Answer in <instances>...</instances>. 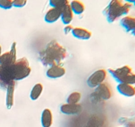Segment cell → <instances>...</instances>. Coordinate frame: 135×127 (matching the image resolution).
I'll return each mask as SVG.
<instances>
[{"instance_id": "3", "label": "cell", "mask_w": 135, "mask_h": 127, "mask_svg": "<svg viewBox=\"0 0 135 127\" xmlns=\"http://www.w3.org/2000/svg\"><path fill=\"white\" fill-rule=\"evenodd\" d=\"M31 72L29 62L26 58L17 60L10 66V73L13 81H18L27 78Z\"/></svg>"}, {"instance_id": "8", "label": "cell", "mask_w": 135, "mask_h": 127, "mask_svg": "<svg viewBox=\"0 0 135 127\" xmlns=\"http://www.w3.org/2000/svg\"><path fill=\"white\" fill-rule=\"evenodd\" d=\"M96 95L100 99L102 100H108L112 97V89L108 83H101L98 87H96Z\"/></svg>"}, {"instance_id": "15", "label": "cell", "mask_w": 135, "mask_h": 127, "mask_svg": "<svg viewBox=\"0 0 135 127\" xmlns=\"http://www.w3.org/2000/svg\"><path fill=\"white\" fill-rule=\"evenodd\" d=\"M71 33L75 38L80 40H88L92 37V33L87 29L82 27H75Z\"/></svg>"}, {"instance_id": "17", "label": "cell", "mask_w": 135, "mask_h": 127, "mask_svg": "<svg viewBox=\"0 0 135 127\" xmlns=\"http://www.w3.org/2000/svg\"><path fill=\"white\" fill-rule=\"evenodd\" d=\"M15 81H12L7 87L6 105L7 108L10 109L14 104V93H15Z\"/></svg>"}, {"instance_id": "24", "label": "cell", "mask_w": 135, "mask_h": 127, "mask_svg": "<svg viewBox=\"0 0 135 127\" xmlns=\"http://www.w3.org/2000/svg\"><path fill=\"white\" fill-rule=\"evenodd\" d=\"M73 26H72V25H71L69 24V25H66L65 26L64 28V32L66 34H69V33H71V32H72L73 29Z\"/></svg>"}, {"instance_id": "2", "label": "cell", "mask_w": 135, "mask_h": 127, "mask_svg": "<svg viewBox=\"0 0 135 127\" xmlns=\"http://www.w3.org/2000/svg\"><path fill=\"white\" fill-rule=\"evenodd\" d=\"M131 4L123 3V0H111L107 7L104 9V14L109 22H113L122 16L129 13Z\"/></svg>"}, {"instance_id": "6", "label": "cell", "mask_w": 135, "mask_h": 127, "mask_svg": "<svg viewBox=\"0 0 135 127\" xmlns=\"http://www.w3.org/2000/svg\"><path fill=\"white\" fill-rule=\"evenodd\" d=\"M17 50L16 43L13 42L10 51L1 54L0 57V65L10 66L13 65L17 60Z\"/></svg>"}, {"instance_id": "20", "label": "cell", "mask_w": 135, "mask_h": 127, "mask_svg": "<svg viewBox=\"0 0 135 127\" xmlns=\"http://www.w3.org/2000/svg\"><path fill=\"white\" fill-rule=\"evenodd\" d=\"M81 99V94L77 91H74L69 94L67 99V103H71V104H76L80 101Z\"/></svg>"}, {"instance_id": "4", "label": "cell", "mask_w": 135, "mask_h": 127, "mask_svg": "<svg viewBox=\"0 0 135 127\" xmlns=\"http://www.w3.org/2000/svg\"><path fill=\"white\" fill-rule=\"evenodd\" d=\"M112 76L119 83L135 85V73L129 66H123L116 69H109Z\"/></svg>"}, {"instance_id": "25", "label": "cell", "mask_w": 135, "mask_h": 127, "mask_svg": "<svg viewBox=\"0 0 135 127\" xmlns=\"http://www.w3.org/2000/svg\"><path fill=\"white\" fill-rule=\"evenodd\" d=\"M126 3H129L131 4H134L135 3V0H123Z\"/></svg>"}, {"instance_id": "27", "label": "cell", "mask_w": 135, "mask_h": 127, "mask_svg": "<svg viewBox=\"0 0 135 127\" xmlns=\"http://www.w3.org/2000/svg\"><path fill=\"white\" fill-rule=\"evenodd\" d=\"M134 6H135V3H134Z\"/></svg>"}, {"instance_id": "21", "label": "cell", "mask_w": 135, "mask_h": 127, "mask_svg": "<svg viewBox=\"0 0 135 127\" xmlns=\"http://www.w3.org/2000/svg\"><path fill=\"white\" fill-rule=\"evenodd\" d=\"M68 0H50V5L51 7L61 9L66 5L69 4Z\"/></svg>"}, {"instance_id": "16", "label": "cell", "mask_w": 135, "mask_h": 127, "mask_svg": "<svg viewBox=\"0 0 135 127\" xmlns=\"http://www.w3.org/2000/svg\"><path fill=\"white\" fill-rule=\"evenodd\" d=\"M41 123L43 127H51L53 123V115L51 110L45 108L41 115Z\"/></svg>"}, {"instance_id": "19", "label": "cell", "mask_w": 135, "mask_h": 127, "mask_svg": "<svg viewBox=\"0 0 135 127\" xmlns=\"http://www.w3.org/2000/svg\"><path fill=\"white\" fill-rule=\"evenodd\" d=\"M43 85L42 83H36L32 89L30 93V97L32 100L36 101L40 97L43 91Z\"/></svg>"}, {"instance_id": "1", "label": "cell", "mask_w": 135, "mask_h": 127, "mask_svg": "<svg viewBox=\"0 0 135 127\" xmlns=\"http://www.w3.org/2000/svg\"><path fill=\"white\" fill-rule=\"evenodd\" d=\"M66 49L57 41L51 40L46 46V49L40 52L39 58L42 64L51 66L59 64L67 57Z\"/></svg>"}, {"instance_id": "9", "label": "cell", "mask_w": 135, "mask_h": 127, "mask_svg": "<svg viewBox=\"0 0 135 127\" xmlns=\"http://www.w3.org/2000/svg\"><path fill=\"white\" fill-rule=\"evenodd\" d=\"M65 69L60 64H55L50 66L46 71V75L51 79H57L63 77L65 74Z\"/></svg>"}, {"instance_id": "13", "label": "cell", "mask_w": 135, "mask_h": 127, "mask_svg": "<svg viewBox=\"0 0 135 127\" xmlns=\"http://www.w3.org/2000/svg\"><path fill=\"white\" fill-rule=\"evenodd\" d=\"M74 13L70 7L69 3L66 5L61 9V19L65 25H69L73 19Z\"/></svg>"}, {"instance_id": "26", "label": "cell", "mask_w": 135, "mask_h": 127, "mask_svg": "<svg viewBox=\"0 0 135 127\" xmlns=\"http://www.w3.org/2000/svg\"><path fill=\"white\" fill-rule=\"evenodd\" d=\"M1 46H0V57H1Z\"/></svg>"}, {"instance_id": "7", "label": "cell", "mask_w": 135, "mask_h": 127, "mask_svg": "<svg viewBox=\"0 0 135 127\" xmlns=\"http://www.w3.org/2000/svg\"><path fill=\"white\" fill-rule=\"evenodd\" d=\"M10 66L0 65V87L1 88L7 89V86L12 81H15L13 80L11 75Z\"/></svg>"}, {"instance_id": "10", "label": "cell", "mask_w": 135, "mask_h": 127, "mask_svg": "<svg viewBox=\"0 0 135 127\" xmlns=\"http://www.w3.org/2000/svg\"><path fill=\"white\" fill-rule=\"evenodd\" d=\"M117 89L120 94L127 97H132L135 95V86L125 83H119L117 86Z\"/></svg>"}, {"instance_id": "23", "label": "cell", "mask_w": 135, "mask_h": 127, "mask_svg": "<svg viewBox=\"0 0 135 127\" xmlns=\"http://www.w3.org/2000/svg\"><path fill=\"white\" fill-rule=\"evenodd\" d=\"M27 4V0H13V7L21 8Z\"/></svg>"}, {"instance_id": "12", "label": "cell", "mask_w": 135, "mask_h": 127, "mask_svg": "<svg viewBox=\"0 0 135 127\" xmlns=\"http://www.w3.org/2000/svg\"><path fill=\"white\" fill-rule=\"evenodd\" d=\"M121 26L127 32L135 36V17L130 15H125L120 21Z\"/></svg>"}, {"instance_id": "14", "label": "cell", "mask_w": 135, "mask_h": 127, "mask_svg": "<svg viewBox=\"0 0 135 127\" xmlns=\"http://www.w3.org/2000/svg\"><path fill=\"white\" fill-rule=\"evenodd\" d=\"M61 18V9L58 8L51 7L46 12L44 16V20L46 22L53 23L57 21Z\"/></svg>"}, {"instance_id": "18", "label": "cell", "mask_w": 135, "mask_h": 127, "mask_svg": "<svg viewBox=\"0 0 135 127\" xmlns=\"http://www.w3.org/2000/svg\"><path fill=\"white\" fill-rule=\"evenodd\" d=\"M69 5L73 13L76 15H81L85 10L84 3L79 0H73L69 3Z\"/></svg>"}, {"instance_id": "22", "label": "cell", "mask_w": 135, "mask_h": 127, "mask_svg": "<svg viewBox=\"0 0 135 127\" xmlns=\"http://www.w3.org/2000/svg\"><path fill=\"white\" fill-rule=\"evenodd\" d=\"M0 7L3 9H10L13 7V0H0Z\"/></svg>"}, {"instance_id": "11", "label": "cell", "mask_w": 135, "mask_h": 127, "mask_svg": "<svg viewBox=\"0 0 135 127\" xmlns=\"http://www.w3.org/2000/svg\"><path fill=\"white\" fill-rule=\"evenodd\" d=\"M60 111L62 113L65 114V115H76L81 112L82 107L80 105L78 104V103L76 104L65 103L61 106Z\"/></svg>"}, {"instance_id": "5", "label": "cell", "mask_w": 135, "mask_h": 127, "mask_svg": "<svg viewBox=\"0 0 135 127\" xmlns=\"http://www.w3.org/2000/svg\"><path fill=\"white\" fill-rule=\"evenodd\" d=\"M107 71L104 69H99L92 73L87 79V84L90 87H96L104 83L107 78Z\"/></svg>"}]
</instances>
